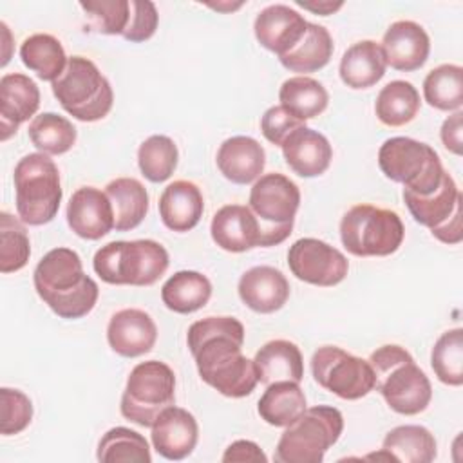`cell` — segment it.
<instances>
[{
  "mask_svg": "<svg viewBox=\"0 0 463 463\" xmlns=\"http://www.w3.org/2000/svg\"><path fill=\"white\" fill-rule=\"evenodd\" d=\"M280 105L298 118L307 121L322 114L329 103V94L320 81L309 76H293L288 78L279 90Z\"/></svg>",
  "mask_w": 463,
  "mask_h": 463,
  "instance_id": "836d02e7",
  "label": "cell"
},
{
  "mask_svg": "<svg viewBox=\"0 0 463 463\" xmlns=\"http://www.w3.org/2000/svg\"><path fill=\"white\" fill-rule=\"evenodd\" d=\"M85 13V31L123 36L130 25V0H87L80 2Z\"/></svg>",
  "mask_w": 463,
  "mask_h": 463,
  "instance_id": "f35d334b",
  "label": "cell"
},
{
  "mask_svg": "<svg viewBox=\"0 0 463 463\" xmlns=\"http://www.w3.org/2000/svg\"><path fill=\"white\" fill-rule=\"evenodd\" d=\"M311 373L315 382L342 400H358L374 389V371L362 360L336 345H324L313 353Z\"/></svg>",
  "mask_w": 463,
  "mask_h": 463,
  "instance_id": "7c38bea8",
  "label": "cell"
},
{
  "mask_svg": "<svg viewBox=\"0 0 463 463\" xmlns=\"http://www.w3.org/2000/svg\"><path fill=\"white\" fill-rule=\"evenodd\" d=\"M259 416L273 427H286L306 411V396L297 382H275L266 385L259 405Z\"/></svg>",
  "mask_w": 463,
  "mask_h": 463,
  "instance_id": "1f68e13d",
  "label": "cell"
},
{
  "mask_svg": "<svg viewBox=\"0 0 463 463\" xmlns=\"http://www.w3.org/2000/svg\"><path fill=\"white\" fill-rule=\"evenodd\" d=\"M248 206L260 224V246H277L284 242L293 230L295 215L300 206V190L284 174H264L253 183Z\"/></svg>",
  "mask_w": 463,
  "mask_h": 463,
  "instance_id": "30bf717a",
  "label": "cell"
},
{
  "mask_svg": "<svg viewBox=\"0 0 463 463\" xmlns=\"http://www.w3.org/2000/svg\"><path fill=\"white\" fill-rule=\"evenodd\" d=\"M304 121H300L298 118H295L293 114H289L282 105H273L269 107L262 118H260V130H262V136L280 146L284 143V139L293 132L297 130L298 127H302Z\"/></svg>",
  "mask_w": 463,
  "mask_h": 463,
  "instance_id": "f6af8a7d",
  "label": "cell"
},
{
  "mask_svg": "<svg viewBox=\"0 0 463 463\" xmlns=\"http://www.w3.org/2000/svg\"><path fill=\"white\" fill-rule=\"evenodd\" d=\"M40 107L38 85L22 72L4 74L0 80V139L7 141L18 127L33 118Z\"/></svg>",
  "mask_w": 463,
  "mask_h": 463,
  "instance_id": "d6986e66",
  "label": "cell"
},
{
  "mask_svg": "<svg viewBox=\"0 0 463 463\" xmlns=\"http://www.w3.org/2000/svg\"><path fill=\"white\" fill-rule=\"evenodd\" d=\"M33 282L38 297L60 318H81L98 300L99 289L94 279L83 271L80 255L71 248L47 251L34 268Z\"/></svg>",
  "mask_w": 463,
  "mask_h": 463,
  "instance_id": "7a4b0ae2",
  "label": "cell"
},
{
  "mask_svg": "<svg viewBox=\"0 0 463 463\" xmlns=\"http://www.w3.org/2000/svg\"><path fill=\"white\" fill-rule=\"evenodd\" d=\"M188 349L204 383L228 398H244L259 383L253 360L242 354L244 326L233 317H206L186 335Z\"/></svg>",
  "mask_w": 463,
  "mask_h": 463,
  "instance_id": "6da1fadb",
  "label": "cell"
},
{
  "mask_svg": "<svg viewBox=\"0 0 463 463\" xmlns=\"http://www.w3.org/2000/svg\"><path fill=\"white\" fill-rule=\"evenodd\" d=\"M204 201L199 186L186 179L170 183L159 197V215L172 232H190L203 217Z\"/></svg>",
  "mask_w": 463,
  "mask_h": 463,
  "instance_id": "d4e9b609",
  "label": "cell"
},
{
  "mask_svg": "<svg viewBox=\"0 0 463 463\" xmlns=\"http://www.w3.org/2000/svg\"><path fill=\"white\" fill-rule=\"evenodd\" d=\"M157 327L148 313L136 307L116 311L107 326V342L125 358L141 356L156 345Z\"/></svg>",
  "mask_w": 463,
  "mask_h": 463,
  "instance_id": "e0dca14e",
  "label": "cell"
},
{
  "mask_svg": "<svg viewBox=\"0 0 463 463\" xmlns=\"http://www.w3.org/2000/svg\"><path fill=\"white\" fill-rule=\"evenodd\" d=\"M174 402L175 374L172 367L159 360H146L130 371L119 411L128 421L152 427L156 418Z\"/></svg>",
  "mask_w": 463,
  "mask_h": 463,
  "instance_id": "8fae6325",
  "label": "cell"
},
{
  "mask_svg": "<svg viewBox=\"0 0 463 463\" xmlns=\"http://www.w3.org/2000/svg\"><path fill=\"white\" fill-rule=\"evenodd\" d=\"M31 143L47 156H60L69 152L76 143V128L74 125L56 114V112H42L33 118L27 128Z\"/></svg>",
  "mask_w": 463,
  "mask_h": 463,
  "instance_id": "d590c367",
  "label": "cell"
},
{
  "mask_svg": "<svg viewBox=\"0 0 463 463\" xmlns=\"http://www.w3.org/2000/svg\"><path fill=\"white\" fill-rule=\"evenodd\" d=\"M430 365L436 378L452 387L463 383V329L454 327L445 331L434 344Z\"/></svg>",
  "mask_w": 463,
  "mask_h": 463,
  "instance_id": "60d3db41",
  "label": "cell"
},
{
  "mask_svg": "<svg viewBox=\"0 0 463 463\" xmlns=\"http://www.w3.org/2000/svg\"><path fill=\"white\" fill-rule=\"evenodd\" d=\"M16 213L24 224L42 226L51 222L61 203L60 170L42 152L24 156L14 166Z\"/></svg>",
  "mask_w": 463,
  "mask_h": 463,
  "instance_id": "5b68a950",
  "label": "cell"
},
{
  "mask_svg": "<svg viewBox=\"0 0 463 463\" xmlns=\"http://www.w3.org/2000/svg\"><path fill=\"white\" fill-rule=\"evenodd\" d=\"M403 237L400 215L387 208L354 204L340 221L342 244L356 257H387L402 246Z\"/></svg>",
  "mask_w": 463,
  "mask_h": 463,
  "instance_id": "9c48e42d",
  "label": "cell"
},
{
  "mask_svg": "<svg viewBox=\"0 0 463 463\" xmlns=\"http://www.w3.org/2000/svg\"><path fill=\"white\" fill-rule=\"evenodd\" d=\"M105 194L112 204L114 228L130 232L137 228L148 212V194L141 181L134 177H118L105 186Z\"/></svg>",
  "mask_w": 463,
  "mask_h": 463,
  "instance_id": "83f0119b",
  "label": "cell"
},
{
  "mask_svg": "<svg viewBox=\"0 0 463 463\" xmlns=\"http://www.w3.org/2000/svg\"><path fill=\"white\" fill-rule=\"evenodd\" d=\"M67 224L87 241L105 237L114 228L112 204L107 194L94 186L78 188L67 204Z\"/></svg>",
  "mask_w": 463,
  "mask_h": 463,
  "instance_id": "9a60e30c",
  "label": "cell"
},
{
  "mask_svg": "<svg viewBox=\"0 0 463 463\" xmlns=\"http://www.w3.org/2000/svg\"><path fill=\"white\" fill-rule=\"evenodd\" d=\"M425 101L443 112L461 110L463 105V69L443 63L432 69L423 80Z\"/></svg>",
  "mask_w": 463,
  "mask_h": 463,
  "instance_id": "8d00e7d4",
  "label": "cell"
},
{
  "mask_svg": "<svg viewBox=\"0 0 463 463\" xmlns=\"http://www.w3.org/2000/svg\"><path fill=\"white\" fill-rule=\"evenodd\" d=\"M403 201L411 215L421 226H427L438 241L459 244L463 239L461 204L463 195L449 172L443 174L439 186L429 195H414L403 190Z\"/></svg>",
  "mask_w": 463,
  "mask_h": 463,
  "instance_id": "4fadbf2b",
  "label": "cell"
},
{
  "mask_svg": "<svg viewBox=\"0 0 463 463\" xmlns=\"http://www.w3.org/2000/svg\"><path fill=\"white\" fill-rule=\"evenodd\" d=\"M22 63L36 72V76L43 81H54L65 71L67 56L63 45L58 38L47 33H36L24 40L20 45Z\"/></svg>",
  "mask_w": 463,
  "mask_h": 463,
  "instance_id": "d6a6232c",
  "label": "cell"
},
{
  "mask_svg": "<svg viewBox=\"0 0 463 463\" xmlns=\"http://www.w3.org/2000/svg\"><path fill=\"white\" fill-rule=\"evenodd\" d=\"M224 463H233V461H255V463H266L268 458L266 454L260 450V447L250 439H237L233 443L228 445V449L224 450L222 458Z\"/></svg>",
  "mask_w": 463,
  "mask_h": 463,
  "instance_id": "bcb514c9",
  "label": "cell"
},
{
  "mask_svg": "<svg viewBox=\"0 0 463 463\" xmlns=\"http://www.w3.org/2000/svg\"><path fill=\"white\" fill-rule=\"evenodd\" d=\"M212 297V282L206 275L192 269L174 273L161 288L163 304L181 315L194 313L208 304Z\"/></svg>",
  "mask_w": 463,
  "mask_h": 463,
  "instance_id": "f546056e",
  "label": "cell"
},
{
  "mask_svg": "<svg viewBox=\"0 0 463 463\" xmlns=\"http://www.w3.org/2000/svg\"><path fill=\"white\" fill-rule=\"evenodd\" d=\"M286 165L300 177L322 175L333 159L327 137L306 125L293 130L280 145Z\"/></svg>",
  "mask_w": 463,
  "mask_h": 463,
  "instance_id": "7402d4cb",
  "label": "cell"
},
{
  "mask_svg": "<svg viewBox=\"0 0 463 463\" xmlns=\"http://www.w3.org/2000/svg\"><path fill=\"white\" fill-rule=\"evenodd\" d=\"M51 87L61 109L78 121L90 123L103 119L114 103L109 80L99 72L96 63L85 56H71L65 71Z\"/></svg>",
  "mask_w": 463,
  "mask_h": 463,
  "instance_id": "8992f818",
  "label": "cell"
},
{
  "mask_svg": "<svg viewBox=\"0 0 463 463\" xmlns=\"http://www.w3.org/2000/svg\"><path fill=\"white\" fill-rule=\"evenodd\" d=\"M367 362L374 371V389L394 412L414 416L429 407L432 400L430 382L407 349L387 344L373 351Z\"/></svg>",
  "mask_w": 463,
  "mask_h": 463,
  "instance_id": "3957f363",
  "label": "cell"
},
{
  "mask_svg": "<svg viewBox=\"0 0 463 463\" xmlns=\"http://www.w3.org/2000/svg\"><path fill=\"white\" fill-rule=\"evenodd\" d=\"M219 172L235 184H250L257 181L266 165L262 145L250 136H233L221 143L217 150Z\"/></svg>",
  "mask_w": 463,
  "mask_h": 463,
  "instance_id": "cb8c5ba5",
  "label": "cell"
},
{
  "mask_svg": "<svg viewBox=\"0 0 463 463\" xmlns=\"http://www.w3.org/2000/svg\"><path fill=\"white\" fill-rule=\"evenodd\" d=\"M241 5H242V2H239L237 5H233V4H232V5H230V4H228V5H221V4H210V7H213V9H217V11H233V9H239Z\"/></svg>",
  "mask_w": 463,
  "mask_h": 463,
  "instance_id": "681fc988",
  "label": "cell"
},
{
  "mask_svg": "<svg viewBox=\"0 0 463 463\" xmlns=\"http://www.w3.org/2000/svg\"><path fill=\"white\" fill-rule=\"evenodd\" d=\"M385 69L382 47L373 40H362L342 54L338 72L349 89H369L385 76Z\"/></svg>",
  "mask_w": 463,
  "mask_h": 463,
  "instance_id": "4316f807",
  "label": "cell"
},
{
  "mask_svg": "<svg viewBox=\"0 0 463 463\" xmlns=\"http://www.w3.org/2000/svg\"><path fill=\"white\" fill-rule=\"evenodd\" d=\"M0 400H2L0 432L4 436L20 434L33 420V403L29 396L18 389L2 387Z\"/></svg>",
  "mask_w": 463,
  "mask_h": 463,
  "instance_id": "7bdbcfd3",
  "label": "cell"
},
{
  "mask_svg": "<svg viewBox=\"0 0 463 463\" xmlns=\"http://www.w3.org/2000/svg\"><path fill=\"white\" fill-rule=\"evenodd\" d=\"M380 47L387 65L396 71L412 72L425 65L430 52V40L420 24L398 20L385 31Z\"/></svg>",
  "mask_w": 463,
  "mask_h": 463,
  "instance_id": "ac0fdd59",
  "label": "cell"
},
{
  "mask_svg": "<svg viewBox=\"0 0 463 463\" xmlns=\"http://www.w3.org/2000/svg\"><path fill=\"white\" fill-rule=\"evenodd\" d=\"M297 5L315 13V14H322V16H327V14H333L335 11H338L344 4L342 2H329V0H324V2H302V0H297Z\"/></svg>",
  "mask_w": 463,
  "mask_h": 463,
  "instance_id": "c3c4849f",
  "label": "cell"
},
{
  "mask_svg": "<svg viewBox=\"0 0 463 463\" xmlns=\"http://www.w3.org/2000/svg\"><path fill=\"white\" fill-rule=\"evenodd\" d=\"M179 152L175 143L163 134L146 137L137 148V165L141 174L152 183L166 181L177 166Z\"/></svg>",
  "mask_w": 463,
  "mask_h": 463,
  "instance_id": "ab89813d",
  "label": "cell"
},
{
  "mask_svg": "<svg viewBox=\"0 0 463 463\" xmlns=\"http://www.w3.org/2000/svg\"><path fill=\"white\" fill-rule=\"evenodd\" d=\"M210 233L213 242L224 251L242 253L260 246V224L250 206L226 204L213 213Z\"/></svg>",
  "mask_w": 463,
  "mask_h": 463,
  "instance_id": "ffe728a7",
  "label": "cell"
},
{
  "mask_svg": "<svg viewBox=\"0 0 463 463\" xmlns=\"http://www.w3.org/2000/svg\"><path fill=\"white\" fill-rule=\"evenodd\" d=\"M98 461L101 463H150V447L143 434L127 429V427H114L107 430L96 452Z\"/></svg>",
  "mask_w": 463,
  "mask_h": 463,
  "instance_id": "74e56055",
  "label": "cell"
},
{
  "mask_svg": "<svg viewBox=\"0 0 463 463\" xmlns=\"http://www.w3.org/2000/svg\"><path fill=\"white\" fill-rule=\"evenodd\" d=\"M152 445L157 454L170 461L184 459L197 445L199 427L192 412L170 405L152 423Z\"/></svg>",
  "mask_w": 463,
  "mask_h": 463,
  "instance_id": "2e32d148",
  "label": "cell"
},
{
  "mask_svg": "<svg viewBox=\"0 0 463 463\" xmlns=\"http://www.w3.org/2000/svg\"><path fill=\"white\" fill-rule=\"evenodd\" d=\"M288 266L298 280L322 288L340 284L349 269V262L340 250L313 237L298 239L289 246Z\"/></svg>",
  "mask_w": 463,
  "mask_h": 463,
  "instance_id": "5bb4252c",
  "label": "cell"
},
{
  "mask_svg": "<svg viewBox=\"0 0 463 463\" xmlns=\"http://www.w3.org/2000/svg\"><path fill=\"white\" fill-rule=\"evenodd\" d=\"M420 92L411 81H389L376 96L374 112L387 127H402L411 123L420 112Z\"/></svg>",
  "mask_w": 463,
  "mask_h": 463,
  "instance_id": "e575fe53",
  "label": "cell"
},
{
  "mask_svg": "<svg viewBox=\"0 0 463 463\" xmlns=\"http://www.w3.org/2000/svg\"><path fill=\"white\" fill-rule=\"evenodd\" d=\"M333 38L324 25L307 22L302 38L284 54L279 56L280 63L293 72H315L326 67L333 56Z\"/></svg>",
  "mask_w": 463,
  "mask_h": 463,
  "instance_id": "f1b7e54d",
  "label": "cell"
},
{
  "mask_svg": "<svg viewBox=\"0 0 463 463\" xmlns=\"http://www.w3.org/2000/svg\"><path fill=\"white\" fill-rule=\"evenodd\" d=\"M0 271L13 273L22 269L31 255V242L22 221L11 213H0Z\"/></svg>",
  "mask_w": 463,
  "mask_h": 463,
  "instance_id": "b9f144b4",
  "label": "cell"
},
{
  "mask_svg": "<svg viewBox=\"0 0 463 463\" xmlns=\"http://www.w3.org/2000/svg\"><path fill=\"white\" fill-rule=\"evenodd\" d=\"M463 112L456 110L452 116H449L439 130V137L441 143L445 145V148L456 156H461V146H463Z\"/></svg>",
  "mask_w": 463,
  "mask_h": 463,
  "instance_id": "7dc6e473",
  "label": "cell"
},
{
  "mask_svg": "<svg viewBox=\"0 0 463 463\" xmlns=\"http://www.w3.org/2000/svg\"><path fill=\"white\" fill-rule=\"evenodd\" d=\"M132 5V16H130V25L123 38L132 43L145 42L154 36L159 22L157 9L154 2L150 0H130Z\"/></svg>",
  "mask_w": 463,
  "mask_h": 463,
  "instance_id": "ee69618b",
  "label": "cell"
},
{
  "mask_svg": "<svg viewBox=\"0 0 463 463\" xmlns=\"http://www.w3.org/2000/svg\"><path fill=\"white\" fill-rule=\"evenodd\" d=\"M378 166L387 179L403 184V190L414 195L432 194L445 174L439 156L430 145L405 136L382 143Z\"/></svg>",
  "mask_w": 463,
  "mask_h": 463,
  "instance_id": "ba28073f",
  "label": "cell"
},
{
  "mask_svg": "<svg viewBox=\"0 0 463 463\" xmlns=\"http://www.w3.org/2000/svg\"><path fill=\"white\" fill-rule=\"evenodd\" d=\"M436 439L421 425H400L391 429L382 443V450L392 461L430 463L436 458Z\"/></svg>",
  "mask_w": 463,
  "mask_h": 463,
  "instance_id": "4dcf8cb0",
  "label": "cell"
},
{
  "mask_svg": "<svg viewBox=\"0 0 463 463\" xmlns=\"http://www.w3.org/2000/svg\"><path fill=\"white\" fill-rule=\"evenodd\" d=\"M259 382L269 385L275 382H297L304 378V360L297 344L289 340H271L264 344L253 358Z\"/></svg>",
  "mask_w": 463,
  "mask_h": 463,
  "instance_id": "484cf974",
  "label": "cell"
},
{
  "mask_svg": "<svg viewBox=\"0 0 463 463\" xmlns=\"http://www.w3.org/2000/svg\"><path fill=\"white\" fill-rule=\"evenodd\" d=\"M244 306L255 313H275L289 298V282L280 269L271 266H255L244 271L237 286Z\"/></svg>",
  "mask_w": 463,
  "mask_h": 463,
  "instance_id": "603a6c76",
  "label": "cell"
},
{
  "mask_svg": "<svg viewBox=\"0 0 463 463\" xmlns=\"http://www.w3.org/2000/svg\"><path fill=\"white\" fill-rule=\"evenodd\" d=\"M307 20L289 5L273 4L264 7L253 24L257 42L277 56L289 51L306 33Z\"/></svg>",
  "mask_w": 463,
  "mask_h": 463,
  "instance_id": "44dd1931",
  "label": "cell"
},
{
  "mask_svg": "<svg viewBox=\"0 0 463 463\" xmlns=\"http://www.w3.org/2000/svg\"><path fill=\"white\" fill-rule=\"evenodd\" d=\"M168 251L152 239L112 241L94 253L96 275L114 286H152L168 268Z\"/></svg>",
  "mask_w": 463,
  "mask_h": 463,
  "instance_id": "277c9868",
  "label": "cell"
},
{
  "mask_svg": "<svg viewBox=\"0 0 463 463\" xmlns=\"http://www.w3.org/2000/svg\"><path fill=\"white\" fill-rule=\"evenodd\" d=\"M344 430V418L336 407L315 405L306 411L280 434L277 463H320Z\"/></svg>",
  "mask_w": 463,
  "mask_h": 463,
  "instance_id": "52a82bcc",
  "label": "cell"
}]
</instances>
